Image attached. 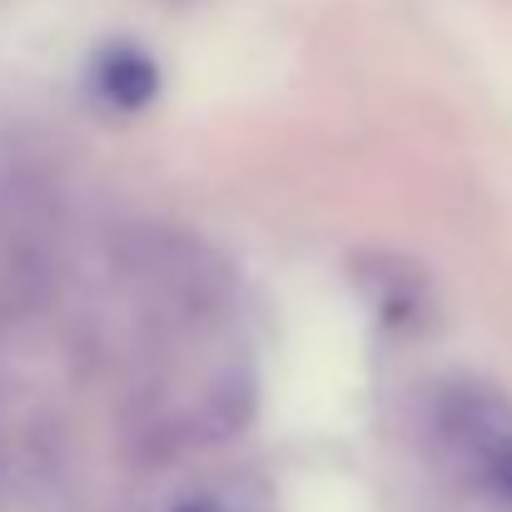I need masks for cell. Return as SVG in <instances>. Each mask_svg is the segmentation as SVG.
<instances>
[{
    "instance_id": "obj_1",
    "label": "cell",
    "mask_w": 512,
    "mask_h": 512,
    "mask_svg": "<svg viewBox=\"0 0 512 512\" xmlns=\"http://www.w3.org/2000/svg\"><path fill=\"white\" fill-rule=\"evenodd\" d=\"M428 423L448 463L503 512H512V398L483 378H453L433 393Z\"/></svg>"
},
{
    "instance_id": "obj_2",
    "label": "cell",
    "mask_w": 512,
    "mask_h": 512,
    "mask_svg": "<svg viewBox=\"0 0 512 512\" xmlns=\"http://www.w3.org/2000/svg\"><path fill=\"white\" fill-rule=\"evenodd\" d=\"M363 304L378 314L388 334H418L433 319V289L423 269L403 254H358L353 264Z\"/></svg>"
},
{
    "instance_id": "obj_3",
    "label": "cell",
    "mask_w": 512,
    "mask_h": 512,
    "mask_svg": "<svg viewBox=\"0 0 512 512\" xmlns=\"http://www.w3.org/2000/svg\"><path fill=\"white\" fill-rule=\"evenodd\" d=\"M90 90L95 100H105L110 110H145L160 95V65L150 60L145 45L135 40H110L95 50L90 60Z\"/></svg>"
},
{
    "instance_id": "obj_4",
    "label": "cell",
    "mask_w": 512,
    "mask_h": 512,
    "mask_svg": "<svg viewBox=\"0 0 512 512\" xmlns=\"http://www.w3.org/2000/svg\"><path fill=\"white\" fill-rule=\"evenodd\" d=\"M174 512H224V508H214V503H199V498H194V503H179Z\"/></svg>"
}]
</instances>
